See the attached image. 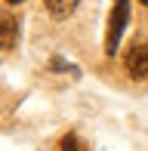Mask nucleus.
<instances>
[{
	"label": "nucleus",
	"instance_id": "f03ea898",
	"mask_svg": "<svg viewBox=\"0 0 148 151\" xmlns=\"http://www.w3.org/2000/svg\"><path fill=\"white\" fill-rule=\"evenodd\" d=\"M124 68L130 77L148 80V40H133L130 43V50L124 56Z\"/></svg>",
	"mask_w": 148,
	"mask_h": 151
},
{
	"label": "nucleus",
	"instance_id": "423d86ee",
	"mask_svg": "<svg viewBox=\"0 0 148 151\" xmlns=\"http://www.w3.org/2000/svg\"><path fill=\"white\" fill-rule=\"evenodd\" d=\"M9 3H22V0H9Z\"/></svg>",
	"mask_w": 148,
	"mask_h": 151
},
{
	"label": "nucleus",
	"instance_id": "20e7f679",
	"mask_svg": "<svg viewBox=\"0 0 148 151\" xmlns=\"http://www.w3.org/2000/svg\"><path fill=\"white\" fill-rule=\"evenodd\" d=\"M16 43V22L0 9V50H9Z\"/></svg>",
	"mask_w": 148,
	"mask_h": 151
},
{
	"label": "nucleus",
	"instance_id": "f257e3e1",
	"mask_svg": "<svg viewBox=\"0 0 148 151\" xmlns=\"http://www.w3.org/2000/svg\"><path fill=\"white\" fill-rule=\"evenodd\" d=\"M130 25V0H114L111 6V19H108V31H105V52L114 56V50L120 46L124 28Z\"/></svg>",
	"mask_w": 148,
	"mask_h": 151
},
{
	"label": "nucleus",
	"instance_id": "7ed1b4c3",
	"mask_svg": "<svg viewBox=\"0 0 148 151\" xmlns=\"http://www.w3.org/2000/svg\"><path fill=\"white\" fill-rule=\"evenodd\" d=\"M77 3H80V0H43V6L50 9L52 19H68L71 12L77 9Z\"/></svg>",
	"mask_w": 148,
	"mask_h": 151
},
{
	"label": "nucleus",
	"instance_id": "0eeeda50",
	"mask_svg": "<svg viewBox=\"0 0 148 151\" xmlns=\"http://www.w3.org/2000/svg\"><path fill=\"white\" fill-rule=\"evenodd\" d=\"M142 3H145V6H148V0H142Z\"/></svg>",
	"mask_w": 148,
	"mask_h": 151
},
{
	"label": "nucleus",
	"instance_id": "39448f33",
	"mask_svg": "<svg viewBox=\"0 0 148 151\" xmlns=\"http://www.w3.org/2000/svg\"><path fill=\"white\" fill-rule=\"evenodd\" d=\"M59 151H83V148H80L77 136L68 133V136H62V142H59Z\"/></svg>",
	"mask_w": 148,
	"mask_h": 151
}]
</instances>
